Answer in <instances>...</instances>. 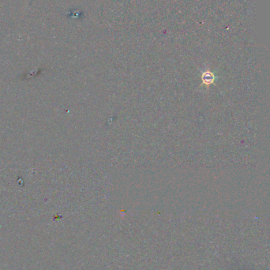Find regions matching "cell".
I'll return each instance as SVG.
<instances>
[{
    "label": "cell",
    "mask_w": 270,
    "mask_h": 270,
    "mask_svg": "<svg viewBox=\"0 0 270 270\" xmlns=\"http://www.w3.org/2000/svg\"><path fill=\"white\" fill-rule=\"evenodd\" d=\"M214 81V76L210 72H205L202 75V81L206 85L212 84Z\"/></svg>",
    "instance_id": "cell-1"
}]
</instances>
